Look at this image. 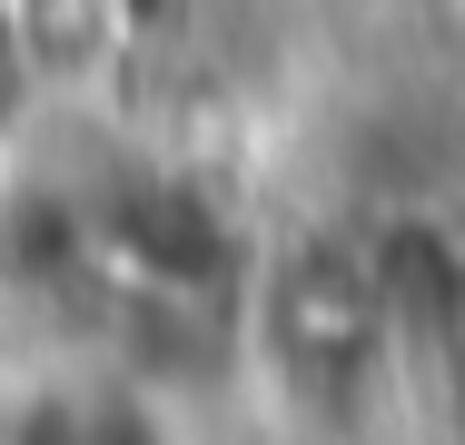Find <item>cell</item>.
Segmentation results:
<instances>
[{
    "label": "cell",
    "mask_w": 465,
    "mask_h": 445,
    "mask_svg": "<svg viewBox=\"0 0 465 445\" xmlns=\"http://www.w3.org/2000/svg\"><path fill=\"white\" fill-rule=\"evenodd\" d=\"M20 30H30L40 70H50V89H60V80H90L99 60H109L119 0H20Z\"/></svg>",
    "instance_id": "obj_2"
},
{
    "label": "cell",
    "mask_w": 465,
    "mask_h": 445,
    "mask_svg": "<svg viewBox=\"0 0 465 445\" xmlns=\"http://www.w3.org/2000/svg\"><path fill=\"white\" fill-rule=\"evenodd\" d=\"M40 99H50V70H40L30 30H20V0H0V149L40 119Z\"/></svg>",
    "instance_id": "obj_3"
},
{
    "label": "cell",
    "mask_w": 465,
    "mask_h": 445,
    "mask_svg": "<svg viewBox=\"0 0 465 445\" xmlns=\"http://www.w3.org/2000/svg\"><path fill=\"white\" fill-rule=\"evenodd\" d=\"M268 347H278V366L307 396L347 406L396 356V307H386L376 248H357V238H297L287 267L268 277Z\"/></svg>",
    "instance_id": "obj_1"
}]
</instances>
